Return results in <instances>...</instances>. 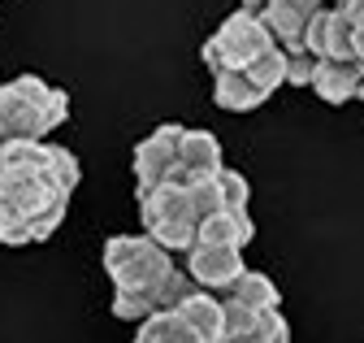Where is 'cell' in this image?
Returning <instances> with one entry per match:
<instances>
[{"mask_svg": "<svg viewBox=\"0 0 364 343\" xmlns=\"http://www.w3.org/2000/svg\"><path fill=\"white\" fill-rule=\"evenodd\" d=\"M139 218H144V235H152L169 252H187L200 235V209L187 179H165L152 191H144Z\"/></svg>", "mask_w": 364, "mask_h": 343, "instance_id": "obj_4", "label": "cell"}, {"mask_svg": "<svg viewBox=\"0 0 364 343\" xmlns=\"http://www.w3.org/2000/svg\"><path fill=\"white\" fill-rule=\"evenodd\" d=\"M252 235H256V226H252V218H247V209H217V213H208V218L200 222V235H196V239L247 248Z\"/></svg>", "mask_w": 364, "mask_h": 343, "instance_id": "obj_14", "label": "cell"}, {"mask_svg": "<svg viewBox=\"0 0 364 343\" xmlns=\"http://www.w3.org/2000/svg\"><path fill=\"white\" fill-rule=\"evenodd\" d=\"M134 343H204L200 330L187 326V317L173 313V309H156L139 322V330H134Z\"/></svg>", "mask_w": 364, "mask_h": 343, "instance_id": "obj_15", "label": "cell"}, {"mask_svg": "<svg viewBox=\"0 0 364 343\" xmlns=\"http://www.w3.org/2000/svg\"><path fill=\"white\" fill-rule=\"evenodd\" d=\"M316 9H321V0H269V9L260 18H264V26L273 31V39H278L282 48H299Z\"/></svg>", "mask_w": 364, "mask_h": 343, "instance_id": "obj_11", "label": "cell"}, {"mask_svg": "<svg viewBox=\"0 0 364 343\" xmlns=\"http://www.w3.org/2000/svg\"><path fill=\"white\" fill-rule=\"evenodd\" d=\"M225 161H221V144L213 131H182V148H178V174L173 179H213L221 174Z\"/></svg>", "mask_w": 364, "mask_h": 343, "instance_id": "obj_10", "label": "cell"}, {"mask_svg": "<svg viewBox=\"0 0 364 343\" xmlns=\"http://www.w3.org/2000/svg\"><path fill=\"white\" fill-rule=\"evenodd\" d=\"M243 270H247V265H243V248H230V243H204V239H196V243L187 248V274H191L196 287H204V291L225 295V291L239 283Z\"/></svg>", "mask_w": 364, "mask_h": 343, "instance_id": "obj_7", "label": "cell"}, {"mask_svg": "<svg viewBox=\"0 0 364 343\" xmlns=\"http://www.w3.org/2000/svg\"><path fill=\"white\" fill-rule=\"evenodd\" d=\"M304 48H312L316 57H351V18L334 5V9H316L308 31H304Z\"/></svg>", "mask_w": 364, "mask_h": 343, "instance_id": "obj_9", "label": "cell"}, {"mask_svg": "<svg viewBox=\"0 0 364 343\" xmlns=\"http://www.w3.org/2000/svg\"><path fill=\"white\" fill-rule=\"evenodd\" d=\"M182 131H187V126L165 122V126H156V131H152L139 148H134V196H144V191H152L156 183H165V179L178 174Z\"/></svg>", "mask_w": 364, "mask_h": 343, "instance_id": "obj_6", "label": "cell"}, {"mask_svg": "<svg viewBox=\"0 0 364 343\" xmlns=\"http://www.w3.org/2000/svg\"><path fill=\"white\" fill-rule=\"evenodd\" d=\"M70 117V96L39 74H18L0 88V139H48Z\"/></svg>", "mask_w": 364, "mask_h": 343, "instance_id": "obj_3", "label": "cell"}, {"mask_svg": "<svg viewBox=\"0 0 364 343\" xmlns=\"http://www.w3.org/2000/svg\"><path fill=\"white\" fill-rule=\"evenodd\" d=\"M82 179L78 157L43 139H0V243L26 248L53 239Z\"/></svg>", "mask_w": 364, "mask_h": 343, "instance_id": "obj_1", "label": "cell"}, {"mask_svg": "<svg viewBox=\"0 0 364 343\" xmlns=\"http://www.w3.org/2000/svg\"><path fill=\"white\" fill-rule=\"evenodd\" d=\"M343 9V5H338ZM347 18H351V57L364 65V9H343Z\"/></svg>", "mask_w": 364, "mask_h": 343, "instance_id": "obj_20", "label": "cell"}, {"mask_svg": "<svg viewBox=\"0 0 364 343\" xmlns=\"http://www.w3.org/2000/svg\"><path fill=\"white\" fill-rule=\"evenodd\" d=\"M105 270L113 278V317L144 322L161 309V291L178 265L152 235H113L105 243Z\"/></svg>", "mask_w": 364, "mask_h": 343, "instance_id": "obj_2", "label": "cell"}, {"mask_svg": "<svg viewBox=\"0 0 364 343\" xmlns=\"http://www.w3.org/2000/svg\"><path fill=\"white\" fill-rule=\"evenodd\" d=\"M173 313L187 317V326L200 330L204 343H221V339H225V309H221V295H217V291L191 287V291L173 305Z\"/></svg>", "mask_w": 364, "mask_h": 343, "instance_id": "obj_13", "label": "cell"}, {"mask_svg": "<svg viewBox=\"0 0 364 343\" xmlns=\"http://www.w3.org/2000/svg\"><path fill=\"white\" fill-rule=\"evenodd\" d=\"M273 92L264 88V83H256L247 70H221L213 74V100L217 109H230V113H252L269 100Z\"/></svg>", "mask_w": 364, "mask_h": 343, "instance_id": "obj_12", "label": "cell"}, {"mask_svg": "<svg viewBox=\"0 0 364 343\" xmlns=\"http://www.w3.org/2000/svg\"><path fill=\"white\" fill-rule=\"evenodd\" d=\"M243 9H247V14H256V18H260V14H264V9H269V0H243Z\"/></svg>", "mask_w": 364, "mask_h": 343, "instance_id": "obj_21", "label": "cell"}, {"mask_svg": "<svg viewBox=\"0 0 364 343\" xmlns=\"http://www.w3.org/2000/svg\"><path fill=\"white\" fill-rule=\"evenodd\" d=\"M221 196H225V209H247V179L239 169H221Z\"/></svg>", "mask_w": 364, "mask_h": 343, "instance_id": "obj_19", "label": "cell"}, {"mask_svg": "<svg viewBox=\"0 0 364 343\" xmlns=\"http://www.w3.org/2000/svg\"><path fill=\"white\" fill-rule=\"evenodd\" d=\"M308 88L321 96L326 105H347L364 88V65L355 57H316V70H312Z\"/></svg>", "mask_w": 364, "mask_h": 343, "instance_id": "obj_8", "label": "cell"}, {"mask_svg": "<svg viewBox=\"0 0 364 343\" xmlns=\"http://www.w3.org/2000/svg\"><path fill=\"white\" fill-rule=\"evenodd\" d=\"M312 70H316V53L312 48H287V83L291 88H308L312 83Z\"/></svg>", "mask_w": 364, "mask_h": 343, "instance_id": "obj_18", "label": "cell"}, {"mask_svg": "<svg viewBox=\"0 0 364 343\" xmlns=\"http://www.w3.org/2000/svg\"><path fill=\"white\" fill-rule=\"evenodd\" d=\"M225 343H291V326L278 309H264L252 326H243L239 334H230Z\"/></svg>", "mask_w": 364, "mask_h": 343, "instance_id": "obj_17", "label": "cell"}, {"mask_svg": "<svg viewBox=\"0 0 364 343\" xmlns=\"http://www.w3.org/2000/svg\"><path fill=\"white\" fill-rule=\"evenodd\" d=\"M273 44H278V39H273V31L264 26V18L239 9V14H230V18L213 31V39H204V53L200 57H204V65L213 74H221V70H243V65H252Z\"/></svg>", "mask_w": 364, "mask_h": 343, "instance_id": "obj_5", "label": "cell"}, {"mask_svg": "<svg viewBox=\"0 0 364 343\" xmlns=\"http://www.w3.org/2000/svg\"><path fill=\"white\" fill-rule=\"evenodd\" d=\"M360 100H364V88H360Z\"/></svg>", "mask_w": 364, "mask_h": 343, "instance_id": "obj_22", "label": "cell"}, {"mask_svg": "<svg viewBox=\"0 0 364 343\" xmlns=\"http://www.w3.org/2000/svg\"><path fill=\"white\" fill-rule=\"evenodd\" d=\"M225 295H235L239 305H252V309H278V305H282L278 283H273L269 274H260V270H243L239 283L225 291Z\"/></svg>", "mask_w": 364, "mask_h": 343, "instance_id": "obj_16", "label": "cell"}]
</instances>
